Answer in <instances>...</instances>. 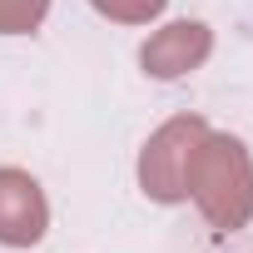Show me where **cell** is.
<instances>
[{"instance_id":"obj_3","label":"cell","mask_w":253,"mask_h":253,"mask_svg":"<svg viewBox=\"0 0 253 253\" xmlns=\"http://www.w3.org/2000/svg\"><path fill=\"white\" fill-rule=\"evenodd\" d=\"M209 55H213V30H209L204 20H174V25H164V30H154V35L144 40L139 65H144V75H154V80H184V75H194Z\"/></svg>"},{"instance_id":"obj_1","label":"cell","mask_w":253,"mask_h":253,"mask_svg":"<svg viewBox=\"0 0 253 253\" xmlns=\"http://www.w3.org/2000/svg\"><path fill=\"white\" fill-rule=\"evenodd\" d=\"M184 199L199 204L204 223L218 233H238L253 218V154L238 134L204 129L184 164Z\"/></svg>"},{"instance_id":"obj_6","label":"cell","mask_w":253,"mask_h":253,"mask_svg":"<svg viewBox=\"0 0 253 253\" xmlns=\"http://www.w3.org/2000/svg\"><path fill=\"white\" fill-rule=\"evenodd\" d=\"M89 5H94L104 20H114V25H149L169 0H89Z\"/></svg>"},{"instance_id":"obj_4","label":"cell","mask_w":253,"mask_h":253,"mask_svg":"<svg viewBox=\"0 0 253 253\" xmlns=\"http://www.w3.org/2000/svg\"><path fill=\"white\" fill-rule=\"evenodd\" d=\"M50 228L45 189L25 169H0V243L5 248H35Z\"/></svg>"},{"instance_id":"obj_5","label":"cell","mask_w":253,"mask_h":253,"mask_svg":"<svg viewBox=\"0 0 253 253\" xmlns=\"http://www.w3.org/2000/svg\"><path fill=\"white\" fill-rule=\"evenodd\" d=\"M50 15V0H0V35H30Z\"/></svg>"},{"instance_id":"obj_2","label":"cell","mask_w":253,"mask_h":253,"mask_svg":"<svg viewBox=\"0 0 253 253\" xmlns=\"http://www.w3.org/2000/svg\"><path fill=\"white\" fill-rule=\"evenodd\" d=\"M209 124L199 114H179L169 124L149 134V144L139 149V189L154 199V204H179L184 199V164H189V149L199 144V134Z\"/></svg>"}]
</instances>
